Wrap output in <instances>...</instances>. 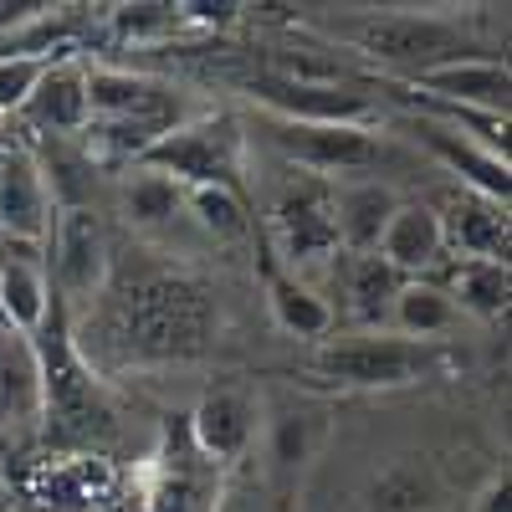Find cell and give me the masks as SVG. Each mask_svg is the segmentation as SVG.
I'll return each mask as SVG.
<instances>
[{
  "instance_id": "cell-30",
  "label": "cell",
  "mask_w": 512,
  "mask_h": 512,
  "mask_svg": "<svg viewBox=\"0 0 512 512\" xmlns=\"http://www.w3.org/2000/svg\"><path fill=\"white\" fill-rule=\"evenodd\" d=\"M190 210H195V221L200 231H210L216 241H236L251 231V216H246V200L236 190H185Z\"/></svg>"
},
{
  "instance_id": "cell-27",
  "label": "cell",
  "mask_w": 512,
  "mask_h": 512,
  "mask_svg": "<svg viewBox=\"0 0 512 512\" xmlns=\"http://www.w3.org/2000/svg\"><path fill=\"white\" fill-rule=\"evenodd\" d=\"M185 16L175 0H134V6H113V36L128 47H164V41L185 36Z\"/></svg>"
},
{
  "instance_id": "cell-18",
  "label": "cell",
  "mask_w": 512,
  "mask_h": 512,
  "mask_svg": "<svg viewBox=\"0 0 512 512\" xmlns=\"http://www.w3.org/2000/svg\"><path fill=\"white\" fill-rule=\"evenodd\" d=\"M400 210L395 190L379 180H344L333 185V226H338V246L349 256H369L379 251L384 231H390V216Z\"/></svg>"
},
{
  "instance_id": "cell-13",
  "label": "cell",
  "mask_w": 512,
  "mask_h": 512,
  "mask_svg": "<svg viewBox=\"0 0 512 512\" xmlns=\"http://www.w3.org/2000/svg\"><path fill=\"white\" fill-rule=\"evenodd\" d=\"M57 226V200L47 190V169L26 144L0 149V236L47 246Z\"/></svg>"
},
{
  "instance_id": "cell-19",
  "label": "cell",
  "mask_w": 512,
  "mask_h": 512,
  "mask_svg": "<svg viewBox=\"0 0 512 512\" xmlns=\"http://www.w3.org/2000/svg\"><path fill=\"white\" fill-rule=\"evenodd\" d=\"M333 436V415L323 405H287L272 425H267V461H272V477L282 487H292L308 466L323 456Z\"/></svg>"
},
{
  "instance_id": "cell-24",
  "label": "cell",
  "mask_w": 512,
  "mask_h": 512,
  "mask_svg": "<svg viewBox=\"0 0 512 512\" xmlns=\"http://www.w3.org/2000/svg\"><path fill=\"white\" fill-rule=\"evenodd\" d=\"M405 277L384 262L379 251L369 256H349V267H344V292H349V313L369 328L379 323H390V308H395V297H400Z\"/></svg>"
},
{
  "instance_id": "cell-5",
  "label": "cell",
  "mask_w": 512,
  "mask_h": 512,
  "mask_svg": "<svg viewBox=\"0 0 512 512\" xmlns=\"http://www.w3.org/2000/svg\"><path fill=\"white\" fill-rule=\"evenodd\" d=\"M267 231L287 267H313L338 251L333 226V185L308 169H287V180L272 190L267 205Z\"/></svg>"
},
{
  "instance_id": "cell-22",
  "label": "cell",
  "mask_w": 512,
  "mask_h": 512,
  "mask_svg": "<svg viewBox=\"0 0 512 512\" xmlns=\"http://www.w3.org/2000/svg\"><path fill=\"white\" fill-rule=\"evenodd\" d=\"M390 323H395V333H400V338H420V344H441V338L461 323V313H456L451 292H446L441 282H425V277H415V282H405V287H400L395 308H390Z\"/></svg>"
},
{
  "instance_id": "cell-16",
  "label": "cell",
  "mask_w": 512,
  "mask_h": 512,
  "mask_svg": "<svg viewBox=\"0 0 512 512\" xmlns=\"http://www.w3.org/2000/svg\"><path fill=\"white\" fill-rule=\"evenodd\" d=\"M415 134H420V144L431 149L446 169H456L472 195H482V200H492V205H507V200H512V169H507L502 154L482 149L477 139H466L461 128L436 123V118H420Z\"/></svg>"
},
{
  "instance_id": "cell-26",
  "label": "cell",
  "mask_w": 512,
  "mask_h": 512,
  "mask_svg": "<svg viewBox=\"0 0 512 512\" xmlns=\"http://www.w3.org/2000/svg\"><path fill=\"white\" fill-rule=\"evenodd\" d=\"M180 205H185V190L175 180L154 175V169H139V164L128 169V180H123V216L134 221V226L154 231L164 221H175Z\"/></svg>"
},
{
  "instance_id": "cell-21",
  "label": "cell",
  "mask_w": 512,
  "mask_h": 512,
  "mask_svg": "<svg viewBox=\"0 0 512 512\" xmlns=\"http://www.w3.org/2000/svg\"><path fill=\"white\" fill-rule=\"evenodd\" d=\"M446 246L466 251V262H507V205H492L472 190H456L441 210Z\"/></svg>"
},
{
  "instance_id": "cell-12",
  "label": "cell",
  "mask_w": 512,
  "mask_h": 512,
  "mask_svg": "<svg viewBox=\"0 0 512 512\" xmlns=\"http://www.w3.org/2000/svg\"><path fill=\"white\" fill-rule=\"evenodd\" d=\"M128 477L98 451L57 456L36 472L31 497L41 512H123Z\"/></svg>"
},
{
  "instance_id": "cell-29",
  "label": "cell",
  "mask_w": 512,
  "mask_h": 512,
  "mask_svg": "<svg viewBox=\"0 0 512 512\" xmlns=\"http://www.w3.org/2000/svg\"><path fill=\"white\" fill-rule=\"evenodd\" d=\"M369 512H441V487L425 466H395L374 482Z\"/></svg>"
},
{
  "instance_id": "cell-2",
  "label": "cell",
  "mask_w": 512,
  "mask_h": 512,
  "mask_svg": "<svg viewBox=\"0 0 512 512\" xmlns=\"http://www.w3.org/2000/svg\"><path fill=\"white\" fill-rule=\"evenodd\" d=\"M446 344H420L400 333H359V338H328L308 359V374L333 390H410V384L441 374Z\"/></svg>"
},
{
  "instance_id": "cell-11",
  "label": "cell",
  "mask_w": 512,
  "mask_h": 512,
  "mask_svg": "<svg viewBox=\"0 0 512 512\" xmlns=\"http://www.w3.org/2000/svg\"><path fill=\"white\" fill-rule=\"evenodd\" d=\"M185 425H190L195 451L226 472V466H236L256 446V436H262V400H256L246 384H216V390H205L195 400Z\"/></svg>"
},
{
  "instance_id": "cell-9",
  "label": "cell",
  "mask_w": 512,
  "mask_h": 512,
  "mask_svg": "<svg viewBox=\"0 0 512 512\" xmlns=\"http://www.w3.org/2000/svg\"><path fill=\"white\" fill-rule=\"evenodd\" d=\"M272 144L282 149V159L292 169L308 175H354L379 159V134L374 128H354V123H287V118H267Z\"/></svg>"
},
{
  "instance_id": "cell-17",
  "label": "cell",
  "mask_w": 512,
  "mask_h": 512,
  "mask_svg": "<svg viewBox=\"0 0 512 512\" xmlns=\"http://www.w3.org/2000/svg\"><path fill=\"white\" fill-rule=\"evenodd\" d=\"M379 256L390 262L405 282L425 277L441 256H446V231H441V210L425 200H400V210L390 216V231L379 241Z\"/></svg>"
},
{
  "instance_id": "cell-15",
  "label": "cell",
  "mask_w": 512,
  "mask_h": 512,
  "mask_svg": "<svg viewBox=\"0 0 512 512\" xmlns=\"http://www.w3.org/2000/svg\"><path fill=\"white\" fill-rule=\"evenodd\" d=\"M410 88L425 93V98H436V103L472 108V113H507L512 77H507V62H492V57H456V62H441V67H431V72H420Z\"/></svg>"
},
{
  "instance_id": "cell-20",
  "label": "cell",
  "mask_w": 512,
  "mask_h": 512,
  "mask_svg": "<svg viewBox=\"0 0 512 512\" xmlns=\"http://www.w3.org/2000/svg\"><path fill=\"white\" fill-rule=\"evenodd\" d=\"M41 134H82L88 128V67L77 57H57L41 72L31 103L21 108Z\"/></svg>"
},
{
  "instance_id": "cell-7",
  "label": "cell",
  "mask_w": 512,
  "mask_h": 512,
  "mask_svg": "<svg viewBox=\"0 0 512 512\" xmlns=\"http://www.w3.org/2000/svg\"><path fill=\"white\" fill-rule=\"evenodd\" d=\"M185 118L190 113L180 103V88H169V82L128 67H88V123H123L159 139Z\"/></svg>"
},
{
  "instance_id": "cell-6",
  "label": "cell",
  "mask_w": 512,
  "mask_h": 512,
  "mask_svg": "<svg viewBox=\"0 0 512 512\" xmlns=\"http://www.w3.org/2000/svg\"><path fill=\"white\" fill-rule=\"evenodd\" d=\"M344 36L369 62L400 72L405 82H415L420 72L461 57V36L441 16H405V11H395V16H359V21L344 26Z\"/></svg>"
},
{
  "instance_id": "cell-23",
  "label": "cell",
  "mask_w": 512,
  "mask_h": 512,
  "mask_svg": "<svg viewBox=\"0 0 512 512\" xmlns=\"http://www.w3.org/2000/svg\"><path fill=\"white\" fill-rule=\"evenodd\" d=\"M267 308H272L277 328L292 338H328V328H333V308L308 282H297L282 267H267Z\"/></svg>"
},
{
  "instance_id": "cell-28",
  "label": "cell",
  "mask_w": 512,
  "mask_h": 512,
  "mask_svg": "<svg viewBox=\"0 0 512 512\" xmlns=\"http://www.w3.org/2000/svg\"><path fill=\"white\" fill-rule=\"evenodd\" d=\"M36 415V359L31 338L0 328V420Z\"/></svg>"
},
{
  "instance_id": "cell-10",
  "label": "cell",
  "mask_w": 512,
  "mask_h": 512,
  "mask_svg": "<svg viewBox=\"0 0 512 512\" xmlns=\"http://www.w3.org/2000/svg\"><path fill=\"white\" fill-rule=\"evenodd\" d=\"M52 272H57V297H72V303H93V297H103L108 272H113V251H108V231H103L93 205L57 210Z\"/></svg>"
},
{
  "instance_id": "cell-25",
  "label": "cell",
  "mask_w": 512,
  "mask_h": 512,
  "mask_svg": "<svg viewBox=\"0 0 512 512\" xmlns=\"http://www.w3.org/2000/svg\"><path fill=\"white\" fill-rule=\"evenodd\" d=\"M446 292H451L456 313L502 318L507 313V297H512V272H507V262H461Z\"/></svg>"
},
{
  "instance_id": "cell-31",
  "label": "cell",
  "mask_w": 512,
  "mask_h": 512,
  "mask_svg": "<svg viewBox=\"0 0 512 512\" xmlns=\"http://www.w3.org/2000/svg\"><path fill=\"white\" fill-rule=\"evenodd\" d=\"M47 67H52V57H41V52H6L0 57V113H21Z\"/></svg>"
},
{
  "instance_id": "cell-33",
  "label": "cell",
  "mask_w": 512,
  "mask_h": 512,
  "mask_svg": "<svg viewBox=\"0 0 512 512\" xmlns=\"http://www.w3.org/2000/svg\"><path fill=\"white\" fill-rule=\"evenodd\" d=\"M216 512H262V507H256V497H251V492L226 487V497H221V507H216Z\"/></svg>"
},
{
  "instance_id": "cell-14",
  "label": "cell",
  "mask_w": 512,
  "mask_h": 512,
  "mask_svg": "<svg viewBox=\"0 0 512 512\" xmlns=\"http://www.w3.org/2000/svg\"><path fill=\"white\" fill-rule=\"evenodd\" d=\"M52 303H57V292L47 282L41 246L6 241V251H0V318H6V328L31 338L41 323H47Z\"/></svg>"
},
{
  "instance_id": "cell-1",
  "label": "cell",
  "mask_w": 512,
  "mask_h": 512,
  "mask_svg": "<svg viewBox=\"0 0 512 512\" xmlns=\"http://www.w3.org/2000/svg\"><path fill=\"white\" fill-rule=\"evenodd\" d=\"M31 359H36V415L47 420L52 441L72 446L93 441V431H113L108 390L93 374V359L72 344L62 303H52L47 323L31 333Z\"/></svg>"
},
{
  "instance_id": "cell-4",
  "label": "cell",
  "mask_w": 512,
  "mask_h": 512,
  "mask_svg": "<svg viewBox=\"0 0 512 512\" xmlns=\"http://www.w3.org/2000/svg\"><path fill=\"white\" fill-rule=\"evenodd\" d=\"M144 512H216L226 497V477L221 466H210L195 441H190V425L185 415H169L159 446L144 466Z\"/></svg>"
},
{
  "instance_id": "cell-32",
  "label": "cell",
  "mask_w": 512,
  "mask_h": 512,
  "mask_svg": "<svg viewBox=\"0 0 512 512\" xmlns=\"http://www.w3.org/2000/svg\"><path fill=\"white\" fill-rule=\"evenodd\" d=\"M246 6H236V0H180V16H185V26L195 31V26H231L236 16H241Z\"/></svg>"
},
{
  "instance_id": "cell-8",
  "label": "cell",
  "mask_w": 512,
  "mask_h": 512,
  "mask_svg": "<svg viewBox=\"0 0 512 512\" xmlns=\"http://www.w3.org/2000/svg\"><path fill=\"white\" fill-rule=\"evenodd\" d=\"M241 93L251 103H262L267 118H287V123H354L369 128L374 103L354 88V82H287L272 72H256L241 82Z\"/></svg>"
},
{
  "instance_id": "cell-3",
  "label": "cell",
  "mask_w": 512,
  "mask_h": 512,
  "mask_svg": "<svg viewBox=\"0 0 512 512\" xmlns=\"http://www.w3.org/2000/svg\"><path fill=\"white\" fill-rule=\"evenodd\" d=\"M134 164L175 180L180 190H236L241 195L246 134L231 113H195L175 123L169 134H159Z\"/></svg>"
},
{
  "instance_id": "cell-34",
  "label": "cell",
  "mask_w": 512,
  "mask_h": 512,
  "mask_svg": "<svg viewBox=\"0 0 512 512\" xmlns=\"http://www.w3.org/2000/svg\"><path fill=\"white\" fill-rule=\"evenodd\" d=\"M482 512H507V472L487 487V497H482Z\"/></svg>"
}]
</instances>
